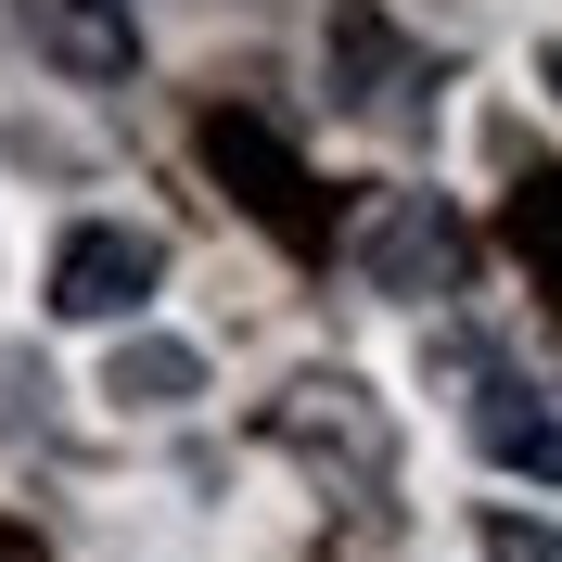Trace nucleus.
<instances>
[{
    "label": "nucleus",
    "instance_id": "obj_5",
    "mask_svg": "<svg viewBox=\"0 0 562 562\" xmlns=\"http://www.w3.org/2000/svg\"><path fill=\"white\" fill-rule=\"evenodd\" d=\"M0 13H13V38H26L52 77H77V90H115V77L140 65L128 0H0Z\"/></svg>",
    "mask_w": 562,
    "mask_h": 562
},
{
    "label": "nucleus",
    "instance_id": "obj_4",
    "mask_svg": "<svg viewBox=\"0 0 562 562\" xmlns=\"http://www.w3.org/2000/svg\"><path fill=\"white\" fill-rule=\"evenodd\" d=\"M358 281H371V294H435V281H460L448 192H384V205L358 217Z\"/></svg>",
    "mask_w": 562,
    "mask_h": 562
},
{
    "label": "nucleus",
    "instance_id": "obj_11",
    "mask_svg": "<svg viewBox=\"0 0 562 562\" xmlns=\"http://www.w3.org/2000/svg\"><path fill=\"white\" fill-rule=\"evenodd\" d=\"M537 77H550V90H562V38H550V52H537Z\"/></svg>",
    "mask_w": 562,
    "mask_h": 562
},
{
    "label": "nucleus",
    "instance_id": "obj_7",
    "mask_svg": "<svg viewBox=\"0 0 562 562\" xmlns=\"http://www.w3.org/2000/svg\"><path fill=\"white\" fill-rule=\"evenodd\" d=\"M103 396H115V409H192V396H205V358L179 346V333H115Z\"/></svg>",
    "mask_w": 562,
    "mask_h": 562
},
{
    "label": "nucleus",
    "instance_id": "obj_2",
    "mask_svg": "<svg viewBox=\"0 0 562 562\" xmlns=\"http://www.w3.org/2000/svg\"><path fill=\"white\" fill-rule=\"evenodd\" d=\"M319 77H333V103L358 128H422V90H435V65L396 38L384 0H333L319 13Z\"/></svg>",
    "mask_w": 562,
    "mask_h": 562
},
{
    "label": "nucleus",
    "instance_id": "obj_10",
    "mask_svg": "<svg viewBox=\"0 0 562 562\" xmlns=\"http://www.w3.org/2000/svg\"><path fill=\"white\" fill-rule=\"evenodd\" d=\"M486 562H562V525H537V512H486Z\"/></svg>",
    "mask_w": 562,
    "mask_h": 562
},
{
    "label": "nucleus",
    "instance_id": "obj_1",
    "mask_svg": "<svg viewBox=\"0 0 562 562\" xmlns=\"http://www.w3.org/2000/svg\"><path fill=\"white\" fill-rule=\"evenodd\" d=\"M269 448H294L319 486L371 498V486L396 473V422H384V396L358 384V371H307V384L269 396Z\"/></svg>",
    "mask_w": 562,
    "mask_h": 562
},
{
    "label": "nucleus",
    "instance_id": "obj_3",
    "mask_svg": "<svg viewBox=\"0 0 562 562\" xmlns=\"http://www.w3.org/2000/svg\"><path fill=\"white\" fill-rule=\"evenodd\" d=\"M167 281V244L140 217H77L52 244V319H140Z\"/></svg>",
    "mask_w": 562,
    "mask_h": 562
},
{
    "label": "nucleus",
    "instance_id": "obj_8",
    "mask_svg": "<svg viewBox=\"0 0 562 562\" xmlns=\"http://www.w3.org/2000/svg\"><path fill=\"white\" fill-rule=\"evenodd\" d=\"M473 448H486L498 473H537V486H562V409H525L512 384L473 396Z\"/></svg>",
    "mask_w": 562,
    "mask_h": 562
},
{
    "label": "nucleus",
    "instance_id": "obj_6",
    "mask_svg": "<svg viewBox=\"0 0 562 562\" xmlns=\"http://www.w3.org/2000/svg\"><path fill=\"white\" fill-rule=\"evenodd\" d=\"M205 167H217V179H256L244 205L281 217V231H307V167H294V154L256 128V115H205Z\"/></svg>",
    "mask_w": 562,
    "mask_h": 562
},
{
    "label": "nucleus",
    "instance_id": "obj_9",
    "mask_svg": "<svg viewBox=\"0 0 562 562\" xmlns=\"http://www.w3.org/2000/svg\"><path fill=\"white\" fill-rule=\"evenodd\" d=\"M512 244H525V256H537V281L562 294V179H550V167L512 192Z\"/></svg>",
    "mask_w": 562,
    "mask_h": 562
}]
</instances>
